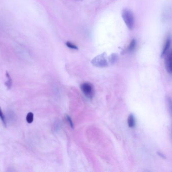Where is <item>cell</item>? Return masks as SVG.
Here are the masks:
<instances>
[{
    "label": "cell",
    "mask_w": 172,
    "mask_h": 172,
    "mask_svg": "<svg viewBox=\"0 0 172 172\" xmlns=\"http://www.w3.org/2000/svg\"><path fill=\"white\" fill-rule=\"evenodd\" d=\"M122 17L127 27L132 30L134 26V17L132 12L128 9H124L122 11Z\"/></svg>",
    "instance_id": "obj_1"
},
{
    "label": "cell",
    "mask_w": 172,
    "mask_h": 172,
    "mask_svg": "<svg viewBox=\"0 0 172 172\" xmlns=\"http://www.w3.org/2000/svg\"><path fill=\"white\" fill-rule=\"evenodd\" d=\"M94 66L100 68H104L108 66V62L107 60V55L105 53L97 55L91 61Z\"/></svg>",
    "instance_id": "obj_2"
},
{
    "label": "cell",
    "mask_w": 172,
    "mask_h": 172,
    "mask_svg": "<svg viewBox=\"0 0 172 172\" xmlns=\"http://www.w3.org/2000/svg\"><path fill=\"white\" fill-rule=\"evenodd\" d=\"M81 90L87 98L92 99L94 95V90L93 86L90 83L86 82L83 83L80 86Z\"/></svg>",
    "instance_id": "obj_3"
},
{
    "label": "cell",
    "mask_w": 172,
    "mask_h": 172,
    "mask_svg": "<svg viewBox=\"0 0 172 172\" xmlns=\"http://www.w3.org/2000/svg\"><path fill=\"white\" fill-rule=\"evenodd\" d=\"M164 64L167 72L172 74V50L167 52L166 55Z\"/></svg>",
    "instance_id": "obj_4"
},
{
    "label": "cell",
    "mask_w": 172,
    "mask_h": 172,
    "mask_svg": "<svg viewBox=\"0 0 172 172\" xmlns=\"http://www.w3.org/2000/svg\"><path fill=\"white\" fill-rule=\"evenodd\" d=\"M171 44V38L170 36H168L166 38L164 46L162 48V52L161 54L162 57H163L167 53V52H168L170 47Z\"/></svg>",
    "instance_id": "obj_5"
},
{
    "label": "cell",
    "mask_w": 172,
    "mask_h": 172,
    "mask_svg": "<svg viewBox=\"0 0 172 172\" xmlns=\"http://www.w3.org/2000/svg\"><path fill=\"white\" fill-rule=\"evenodd\" d=\"M136 45H137L136 40L135 39H132V40H131L128 47L127 48V52H129V53L133 52L134 50H135Z\"/></svg>",
    "instance_id": "obj_6"
},
{
    "label": "cell",
    "mask_w": 172,
    "mask_h": 172,
    "mask_svg": "<svg viewBox=\"0 0 172 172\" xmlns=\"http://www.w3.org/2000/svg\"><path fill=\"white\" fill-rule=\"evenodd\" d=\"M128 126L130 128H133L136 126V120L133 114H130L128 118Z\"/></svg>",
    "instance_id": "obj_7"
},
{
    "label": "cell",
    "mask_w": 172,
    "mask_h": 172,
    "mask_svg": "<svg viewBox=\"0 0 172 172\" xmlns=\"http://www.w3.org/2000/svg\"><path fill=\"white\" fill-rule=\"evenodd\" d=\"M6 77H7V80L5 82V85H6V87H7L8 89H10L11 88L13 83H12V80L11 77H10L9 74L7 72H6Z\"/></svg>",
    "instance_id": "obj_8"
},
{
    "label": "cell",
    "mask_w": 172,
    "mask_h": 172,
    "mask_svg": "<svg viewBox=\"0 0 172 172\" xmlns=\"http://www.w3.org/2000/svg\"><path fill=\"white\" fill-rule=\"evenodd\" d=\"M118 60V55L115 53H113L110 55L109 57V61L111 64H114Z\"/></svg>",
    "instance_id": "obj_9"
},
{
    "label": "cell",
    "mask_w": 172,
    "mask_h": 172,
    "mask_svg": "<svg viewBox=\"0 0 172 172\" xmlns=\"http://www.w3.org/2000/svg\"><path fill=\"white\" fill-rule=\"evenodd\" d=\"M33 119H34V115L32 113L30 112L27 115L26 118V120L27 121V123L29 124H31L33 122Z\"/></svg>",
    "instance_id": "obj_10"
},
{
    "label": "cell",
    "mask_w": 172,
    "mask_h": 172,
    "mask_svg": "<svg viewBox=\"0 0 172 172\" xmlns=\"http://www.w3.org/2000/svg\"><path fill=\"white\" fill-rule=\"evenodd\" d=\"M65 44H66V46H67L68 48H69V49H72V50H78V46H77L76 45H75L74 44H73V42H71L67 41V42L66 43H65Z\"/></svg>",
    "instance_id": "obj_11"
},
{
    "label": "cell",
    "mask_w": 172,
    "mask_h": 172,
    "mask_svg": "<svg viewBox=\"0 0 172 172\" xmlns=\"http://www.w3.org/2000/svg\"><path fill=\"white\" fill-rule=\"evenodd\" d=\"M0 119H1L2 122L3 123V124L5 126H6L7 123H6V118H5V115H4V114L3 113L2 109H1V107H0Z\"/></svg>",
    "instance_id": "obj_12"
},
{
    "label": "cell",
    "mask_w": 172,
    "mask_h": 172,
    "mask_svg": "<svg viewBox=\"0 0 172 172\" xmlns=\"http://www.w3.org/2000/svg\"><path fill=\"white\" fill-rule=\"evenodd\" d=\"M8 117H9V121L10 122H12V121L15 120V114H14L13 111H10L8 114Z\"/></svg>",
    "instance_id": "obj_13"
},
{
    "label": "cell",
    "mask_w": 172,
    "mask_h": 172,
    "mask_svg": "<svg viewBox=\"0 0 172 172\" xmlns=\"http://www.w3.org/2000/svg\"><path fill=\"white\" fill-rule=\"evenodd\" d=\"M168 101V105L169 109L170 112L172 116V100L170 98H169L167 100Z\"/></svg>",
    "instance_id": "obj_14"
},
{
    "label": "cell",
    "mask_w": 172,
    "mask_h": 172,
    "mask_svg": "<svg viewBox=\"0 0 172 172\" xmlns=\"http://www.w3.org/2000/svg\"><path fill=\"white\" fill-rule=\"evenodd\" d=\"M65 118H66V119H67V121L69 122V125H70V126H71L72 128H74V124H73V122H72V119H71V117H69V115H66Z\"/></svg>",
    "instance_id": "obj_15"
}]
</instances>
